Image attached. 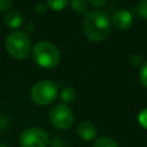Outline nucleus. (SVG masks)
I'll return each instance as SVG.
<instances>
[{
  "label": "nucleus",
  "instance_id": "1",
  "mask_svg": "<svg viewBox=\"0 0 147 147\" xmlns=\"http://www.w3.org/2000/svg\"><path fill=\"white\" fill-rule=\"evenodd\" d=\"M110 17L103 10L88 11L83 21V32L85 37L92 41L103 40L110 32Z\"/></svg>",
  "mask_w": 147,
  "mask_h": 147
},
{
  "label": "nucleus",
  "instance_id": "2",
  "mask_svg": "<svg viewBox=\"0 0 147 147\" xmlns=\"http://www.w3.org/2000/svg\"><path fill=\"white\" fill-rule=\"evenodd\" d=\"M32 57L39 67L52 69L60 62V51L49 41H39L32 48Z\"/></svg>",
  "mask_w": 147,
  "mask_h": 147
},
{
  "label": "nucleus",
  "instance_id": "3",
  "mask_svg": "<svg viewBox=\"0 0 147 147\" xmlns=\"http://www.w3.org/2000/svg\"><path fill=\"white\" fill-rule=\"evenodd\" d=\"M6 49L10 56L17 60L26 59L31 52V41L23 31H14L6 38Z\"/></svg>",
  "mask_w": 147,
  "mask_h": 147
},
{
  "label": "nucleus",
  "instance_id": "4",
  "mask_svg": "<svg viewBox=\"0 0 147 147\" xmlns=\"http://www.w3.org/2000/svg\"><path fill=\"white\" fill-rule=\"evenodd\" d=\"M57 92H59L57 85L53 80L45 79V80H40L32 86L30 96H31V100L36 105L47 106L56 99Z\"/></svg>",
  "mask_w": 147,
  "mask_h": 147
},
{
  "label": "nucleus",
  "instance_id": "5",
  "mask_svg": "<svg viewBox=\"0 0 147 147\" xmlns=\"http://www.w3.org/2000/svg\"><path fill=\"white\" fill-rule=\"evenodd\" d=\"M49 121L56 129L68 130L74 124V113L68 106L60 103L49 110Z\"/></svg>",
  "mask_w": 147,
  "mask_h": 147
},
{
  "label": "nucleus",
  "instance_id": "6",
  "mask_svg": "<svg viewBox=\"0 0 147 147\" xmlns=\"http://www.w3.org/2000/svg\"><path fill=\"white\" fill-rule=\"evenodd\" d=\"M48 134L39 127H28L20 136L21 147H47Z\"/></svg>",
  "mask_w": 147,
  "mask_h": 147
},
{
  "label": "nucleus",
  "instance_id": "7",
  "mask_svg": "<svg viewBox=\"0 0 147 147\" xmlns=\"http://www.w3.org/2000/svg\"><path fill=\"white\" fill-rule=\"evenodd\" d=\"M111 24L117 29V30H127L133 22V17L132 14L126 10V9H118L114 13L113 17H111Z\"/></svg>",
  "mask_w": 147,
  "mask_h": 147
},
{
  "label": "nucleus",
  "instance_id": "8",
  "mask_svg": "<svg viewBox=\"0 0 147 147\" xmlns=\"http://www.w3.org/2000/svg\"><path fill=\"white\" fill-rule=\"evenodd\" d=\"M3 23L10 29H17L23 23V15L17 9H9L3 15Z\"/></svg>",
  "mask_w": 147,
  "mask_h": 147
},
{
  "label": "nucleus",
  "instance_id": "9",
  "mask_svg": "<svg viewBox=\"0 0 147 147\" xmlns=\"http://www.w3.org/2000/svg\"><path fill=\"white\" fill-rule=\"evenodd\" d=\"M77 133L84 140H92L96 137L98 131L91 122H82L77 126Z\"/></svg>",
  "mask_w": 147,
  "mask_h": 147
},
{
  "label": "nucleus",
  "instance_id": "10",
  "mask_svg": "<svg viewBox=\"0 0 147 147\" xmlns=\"http://www.w3.org/2000/svg\"><path fill=\"white\" fill-rule=\"evenodd\" d=\"M61 101L63 102V105L68 106V105H71L76 101V98H77V94H76V91L75 88L72 87H65L62 90L61 92Z\"/></svg>",
  "mask_w": 147,
  "mask_h": 147
},
{
  "label": "nucleus",
  "instance_id": "11",
  "mask_svg": "<svg viewBox=\"0 0 147 147\" xmlns=\"http://www.w3.org/2000/svg\"><path fill=\"white\" fill-rule=\"evenodd\" d=\"M93 147H118L117 142L109 137H101L96 139Z\"/></svg>",
  "mask_w": 147,
  "mask_h": 147
},
{
  "label": "nucleus",
  "instance_id": "12",
  "mask_svg": "<svg viewBox=\"0 0 147 147\" xmlns=\"http://www.w3.org/2000/svg\"><path fill=\"white\" fill-rule=\"evenodd\" d=\"M71 8L77 13H85L88 9V1L85 0H74L69 2Z\"/></svg>",
  "mask_w": 147,
  "mask_h": 147
},
{
  "label": "nucleus",
  "instance_id": "13",
  "mask_svg": "<svg viewBox=\"0 0 147 147\" xmlns=\"http://www.w3.org/2000/svg\"><path fill=\"white\" fill-rule=\"evenodd\" d=\"M47 7H51L54 10H62L65 6L69 5V1L67 0H48L46 1Z\"/></svg>",
  "mask_w": 147,
  "mask_h": 147
},
{
  "label": "nucleus",
  "instance_id": "14",
  "mask_svg": "<svg viewBox=\"0 0 147 147\" xmlns=\"http://www.w3.org/2000/svg\"><path fill=\"white\" fill-rule=\"evenodd\" d=\"M139 79L141 82V84L147 87V62L142 63V67L140 69V72H139Z\"/></svg>",
  "mask_w": 147,
  "mask_h": 147
},
{
  "label": "nucleus",
  "instance_id": "15",
  "mask_svg": "<svg viewBox=\"0 0 147 147\" xmlns=\"http://www.w3.org/2000/svg\"><path fill=\"white\" fill-rule=\"evenodd\" d=\"M137 7H138L139 14H140L144 18L147 20V0H141V1H139L138 5H137Z\"/></svg>",
  "mask_w": 147,
  "mask_h": 147
},
{
  "label": "nucleus",
  "instance_id": "16",
  "mask_svg": "<svg viewBox=\"0 0 147 147\" xmlns=\"http://www.w3.org/2000/svg\"><path fill=\"white\" fill-rule=\"evenodd\" d=\"M129 62H130V64L133 65V67H139V65L142 64V57H141V55H139V54H133V55L130 56Z\"/></svg>",
  "mask_w": 147,
  "mask_h": 147
},
{
  "label": "nucleus",
  "instance_id": "17",
  "mask_svg": "<svg viewBox=\"0 0 147 147\" xmlns=\"http://www.w3.org/2000/svg\"><path fill=\"white\" fill-rule=\"evenodd\" d=\"M138 121H139L141 126L147 129V108L140 111V114L138 115Z\"/></svg>",
  "mask_w": 147,
  "mask_h": 147
},
{
  "label": "nucleus",
  "instance_id": "18",
  "mask_svg": "<svg viewBox=\"0 0 147 147\" xmlns=\"http://www.w3.org/2000/svg\"><path fill=\"white\" fill-rule=\"evenodd\" d=\"M14 1L11 0H0V11H7L13 6Z\"/></svg>",
  "mask_w": 147,
  "mask_h": 147
},
{
  "label": "nucleus",
  "instance_id": "19",
  "mask_svg": "<svg viewBox=\"0 0 147 147\" xmlns=\"http://www.w3.org/2000/svg\"><path fill=\"white\" fill-rule=\"evenodd\" d=\"M46 9H47V5H46V2H37L36 3V6H34V10L38 13V14H42V13H45L46 11Z\"/></svg>",
  "mask_w": 147,
  "mask_h": 147
},
{
  "label": "nucleus",
  "instance_id": "20",
  "mask_svg": "<svg viewBox=\"0 0 147 147\" xmlns=\"http://www.w3.org/2000/svg\"><path fill=\"white\" fill-rule=\"evenodd\" d=\"M107 3V0H91L88 1V5H92L94 7H102Z\"/></svg>",
  "mask_w": 147,
  "mask_h": 147
},
{
  "label": "nucleus",
  "instance_id": "21",
  "mask_svg": "<svg viewBox=\"0 0 147 147\" xmlns=\"http://www.w3.org/2000/svg\"><path fill=\"white\" fill-rule=\"evenodd\" d=\"M7 125H8V119L5 116L0 115V131L3 130V129H6Z\"/></svg>",
  "mask_w": 147,
  "mask_h": 147
},
{
  "label": "nucleus",
  "instance_id": "22",
  "mask_svg": "<svg viewBox=\"0 0 147 147\" xmlns=\"http://www.w3.org/2000/svg\"><path fill=\"white\" fill-rule=\"evenodd\" d=\"M0 147H8L7 145H3V144H0Z\"/></svg>",
  "mask_w": 147,
  "mask_h": 147
}]
</instances>
